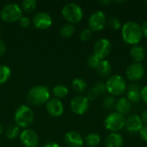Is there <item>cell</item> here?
<instances>
[{"label":"cell","instance_id":"obj_22","mask_svg":"<svg viewBox=\"0 0 147 147\" xmlns=\"http://www.w3.org/2000/svg\"><path fill=\"white\" fill-rule=\"evenodd\" d=\"M130 55L132 57V59L137 62V63H140L141 61H143L146 58V53L145 48L140 46V45H134L131 47L130 50Z\"/></svg>","mask_w":147,"mask_h":147},{"label":"cell","instance_id":"obj_15","mask_svg":"<svg viewBox=\"0 0 147 147\" xmlns=\"http://www.w3.org/2000/svg\"><path fill=\"white\" fill-rule=\"evenodd\" d=\"M46 109L52 117H59L64 113V105L59 99L52 98L46 103Z\"/></svg>","mask_w":147,"mask_h":147},{"label":"cell","instance_id":"obj_23","mask_svg":"<svg viewBox=\"0 0 147 147\" xmlns=\"http://www.w3.org/2000/svg\"><path fill=\"white\" fill-rule=\"evenodd\" d=\"M52 93L53 95L55 96V98L57 99H64L68 96L69 93V90L65 85L63 84H58L56 86H54L52 90Z\"/></svg>","mask_w":147,"mask_h":147},{"label":"cell","instance_id":"obj_16","mask_svg":"<svg viewBox=\"0 0 147 147\" xmlns=\"http://www.w3.org/2000/svg\"><path fill=\"white\" fill-rule=\"evenodd\" d=\"M65 143L68 147H82L84 140L82 135L76 131H70L65 134L64 137Z\"/></svg>","mask_w":147,"mask_h":147},{"label":"cell","instance_id":"obj_41","mask_svg":"<svg viewBox=\"0 0 147 147\" xmlns=\"http://www.w3.org/2000/svg\"><path fill=\"white\" fill-rule=\"evenodd\" d=\"M100 3H102V4H106V5H109V4H110L111 3V1L110 0H105V1H100L99 2Z\"/></svg>","mask_w":147,"mask_h":147},{"label":"cell","instance_id":"obj_5","mask_svg":"<svg viewBox=\"0 0 147 147\" xmlns=\"http://www.w3.org/2000/svg\"><path fill=\"white\" fill-rule=\"evenodd\" d=\"M22 16V10L19 4L9 3L3 5L0 10V18L5 22H16Z\"/></svg>","mask_w":147,"mask_h":147},{"label":"cell","instance_id":"obj_7","mask_svg":"<svg viewBox=\"0 0 147 147\" xmlns=\"http://www.w3.org/2000/svg\"><path fill=\"white\" fill-rule=\"evenodd\" d=\"M126 118L124 115L118 112H112L107 115L104 120L105 128L111 133H117L121 129L124 128Z\"/></svg>","mask_w":147,"mask_h":147},{"label":"cell","instance_id":"obj_29","mask_svg":"<svg viewBox=\"0 0 147 147\" xmlns=\"http://www.w3.org/2000/svg\"><path fill=\"white\" fill-rule=\"evenodd\" d=\"M20 135V128L17 126H9L5 131V136L8 140H15Z\"/></svg>","mask_w":147,"mask_h":147},{"label":"cell","instance_id":"obj_28","mask_svg":"<svg viewBox=\"0 0 147 147\" xmlns=\"http://www.w3.org/2000/svg\"><path fill=\"white\" fill-rule=\"evenodd\" d=\"M37 2L35 0H24L22 2L21 9L26 13H32L36 8Z\"/></svg>","mask_w":147,"mask_h":147},{"label":"cell","instance_id":"obj_13","mask_svg":"<svg viewBox=\"0 0 147 147\" xmlns=\"http://www.w3.org/2000/svg\"><path fill=\"white\" fill-rule=\"evenodd\" d=\"M20 141L25 147H37L39 145L38 134L30 128H26L20 133Z\"/></svg>","mask_w":147,"mask_h":147},{"label":"cell","instance_id":"obj_6","mask_svg":"<svg viewBox=\"0 0 147 147\" xmlns=\"http://www.w3.org/2000/svg\"><path fill=\"white\" fill-rule=\"evenodd\" d=\"M106 84L107 91L113 96H121L123 94L127 87L126 79L121 75H112L108 78Z\"/></svg>","mask_w":147,"mask_h":147},{"label":"cell","instance_id":"obj_14","mask_svg":"<svg viewBox=\"0 0 147 147\" xmlns=\"http://www.w3.org/2000/svg\"><path fill=\"white\" fill-rule=\"evenodd\" d=\"M144 123L141 120V117L138 115H132L126 118L124 129L130 134L139 133V131L142 128Z\"/></svg>","mask_w":147,"mask_h":147},{"label":"cell","instance_id":"obj_32","mask_svg":"<svg viewBox=\"0 0 147 147\" xmlns=\"http://www.w3.org/2000/svg\"><path fill=\"white\" fill-rule=\"evenodd\" d=\"M108 24H109V27L113 30H118L121 28V21L117 17H111L110 19H109Z\"/></svg>","mask_w":147,"mask_h":147},{"label":"cell","instance_id":"obj_38","mask_svg":"<svg viewBox=\"0 0 147 147\" xmlns=\"http://www.w3.org/2000/svg\"><path fill=\"white\" fill-rule=\"evenodd\" d=\"M141 29H142V33H143V35L146 36L147 38V21H145L142 25H141Z\"/></svg>","mask_w":147,"mask_h":147},{"label":"cell","instance_id":"obj_11","mask_svg":"<svg viewBox=\"0 0 147 147\" xmlns=\"http://www.w3.org/2000/svg\"><path fill=\"white\" fill-rule=\"evenodd\" d=\"M145 66L141 63L134 62L130 64L126 70V76L131 82H138L141 80L145 75Z\"/></svg>","mask_w":147,"mask_h":147},{"label":"cell","instance_id":"obj_10","mask_svg":"<svg viewBox=\"0 0 147 147\" xmlns=\"http://www.w3.org/2000/svg\"><path fill=\"white\" fill-rule=\"evenodd\" d=\"M70 107L74 114L81 115L88 111L90 107V101L86 96H76L71 99Z\"/></svg>","mask_w":147,"mask_h":147},{"label":"cell","instance_id":"obj_27","mask_svg":"<svg viewBox=\"0 0 147 147\" xmlns=\"http://www.w3.org/2000/svg\"><path fill=\"white\" fill-rule=\"evenodd\" d=\"M74 33H75V27L73 26V24H70V23L64 25L59 30L60 36L64 38H70L74 34Z\"/></svg>","mask_w":147,"mask_h":147},{"label":"cell","instance_id":"obj_37","mask_svg":"<svg viewBox=\"0 0 147 147\" xmlns=\"http://www.w3.org/2000/svg\"><path fill=\"white\" fill-rule=\"evenodd\" d=\"M6 53V45L3 41L2 39H0V58L3 57Z\"/></svg>","mask_w":147,"mask_h":147},{"label":"cell","instance_id":"obj_30","mask_svg":"<svg viewBox=\"0 0 147 147\" xmlns=\"http://www.w3.org/2000/svg\"><path fill=\"white\" fill-rule=\"evenodd\" d=\"M102 60V59H101L96 55L92 53L90 56H89V58L87 59V65L91 69H96V67L99 65V64L101 63Z\"/></svg>","mask_w":147,"mask_h":147},{"label":"cell","instance_id":"obj_3","mask_svg":"<svg viewBox=\"0 0 147 147\" xmlns=\"http://www.w3.org/2000/svg\"><path fill=\"white\" fill-rule=\"evenodd\" d=\"M34 120V111L28 105H20L16 109L14 114V121L16 123V126H17L19 128H28L29 126L33 124Z\"/></svg>","mask_w":147,"mask_h":147},{"label":"cell","instance_id":"obj_19","mask_svg":"<svg viewBox=\"0 0 147 147\" xmlns=\"http://www.w3.org/2000/svg\"><path fill=\"white\" fill-rule=\"evenodd\" d=\"M124 140L119 133H110L105 139V147H122Z\"/></svg>","mask_w":147,"mask_h":147},{"label":"cell","instance_id":"obj_35","mask_svg":"<svg viewBox=\"0 0 147 147\" xmlns=\"http://www.w3.org/2000/svg\"><path fill=\"white\" fill-rule=\"evenodd\" d=\"M139 135L140 139L147 142V125H144L142 128L139 131Z\"/></svg>","mask_w":147,"mask_h":147},{"label":"cell","instance_id":"obj_21","mask_svg":"<svg viewBox=\"0 0 147 147\" xmlns=\"http://www.w3.org/2000/svg\"><path fill=\"white\" fill-rule=\"evenodd\" d=\"M96 73L101 78H109L112 72V65L108 59H102L96 69Z\"/></svg>","mask_w":147,"mask_h":147},{"label":"cell","instance_id":"obj_18","mask_svg":"<svg viewBox=\"0 0 147 147\" xmlns=\"http://www.w3.org/2000/svg\"><path fill=\"white\" fill-rule=\"evenodd\" d=\"M107 92V87H106V84L103 82H97L96 83L93 87L88 91L87 94V98L88 100H96L100 95H103Z\"/></svg>","mask_w":147,"mask_h":147},{"label":"cell","instance_id":"obj_9","mask_svg":"<svg viewBox=\"0 0 147 147\" xmlns=\"http://www.w3.org/2000/svg\"><path fill=\"white\" fill-rule=\"evenodd\" d=\"M112 50V44L109 40L106 38H101L97 40L93 47V53L101 59H105Z\"/></svg>","mask_w":147,"mask_h":147},{"label":"cell","instance_id":"obj_34","mask_svg":"<svg viewBox=\"0 0 147 147\" xmlns=\"http://www.w3.org/2000/svg\"><path fill=\"white\" fill-rule=\"evenodd\" d=\"M31 22H32V21L28 16H22V18L19 20V24L24 28H28L31 25Z\"/></svg>","mask_w":147,"mask_h":147},{"label":"cell","instance_id":"obj_39","mask_svg":"<svg viewBox=\"0 0 147 147\" xmlns=\"http://www.w3.org/2000/svg\"><path fill=\"white\" fill-rule=\"evenodd\" d=\"M140 117H141V120H142L143 123L147 125V108L142 112V115H141Z\"/></svg>","mask_w":147,"mask_h":147},{"label":"cell","instance_id":"obj_2","mask_svg":"<svg viewBox=\"0 0 147 147\" xmlns=\"http://www.w3.org/2000/svg\"><path fill=\"white\" fill-rule=\"evenodd\" d=\"M50 100V91L45 85H35L27 94V101L33 106H41Z\"/></svg>","mask_w":147,"mask_h":147},{"label":"cell","instance_id":"obj_26","mask_svg":"<svg viewBox=\"0 0 147 147\" xmlns=\"http://www.w3.org/2000/svg\"><path fill=\"white\" fill-rule=\"evenodd\" d=\"M11 76V70L9 66L1 65H0V85L5 84Z\"/></svg>","mask_w":147,"mask_h":147},{"label":"cell","instance_id":"obj_43","mask_svg":"<svg viewBox=\"0 0 147 147\" xmlns=\"http://www.w3.org/2000/svg\"><path fill=\"white\" fill-rule=\"evenodd\" d=\"M0 34H1V28H0Z\"/></svg>","mask_w":147,"mask_h":147},{"label":"cell","instance_id":"obj_36","mask_svg":"<svg viewBox=\"0 0 147 147\" xmlns=\"http://www.w3.org/2000/svg\"><path fill=\"white\" fill-rule=\"evenodd\" d=\"M140 93H141V100H143L147 104V85L144 86L140 90Z\"/></svg>","mask_w":147,"mask_h":147},{"label":"cell","instance_id":"obj_31","mask_svg":"<svg viewBox=\"0 0 147 147\" xmlns=\"http://www.w3.org/2000/svg\"><path fill=\"white\" fill-rule=\"evenodd\" d=\"M115 103H116V100L115 98L109 95V96H107L104 99H103V102H102V106L105 109L109 110V109H112L114 107H115Z\"/></svg>","mask_w":147,"mask_h":147},{"label":"cell","instance_id":"obj_8","mask_svg":"<svg viewBox=\"0 0 147 147\" xmlns=\"http://www.w3.org/2000/svg\"><path fill=\"white\" fill-rule=\"evenodd\" d=\"M89 28L91 31L98 32L102 30L107 25V16L102 10H96L92 13L89 18Z\"/></svg>","mask_w":147,"mask_h":147},{"label":"cell","instance_id":"obj_25","mask_svg":"<svg viewBox=\"0 0 147 147\" xmlns=\"http://www.w3.org/2000/svg\"><path fill=\"white\" fill-rule=\"evenodd\" d=\"M84 142L86 143V145L90 147H96L97 146L100 142H101V137L99 134H88L85 139H84Z\"/></svg>","mask_w":147,"mask_h":147},{"label":"cell","instance_id":"obj_17","mask_svg":"<svg viewBox=\"0 0 147 147\" xmlns=\"http://www.w3.org/2000/svg\"><path fill=\"white\" fill-rule=\"evenodd\" d=\"M140 86L135 83H131L127 87V98L131 102L137 103L141 100V93H140Z\"/></svg>","mask_w":147,"mask_h":147},{"label":"cell","instance_id":"obj_40","mask_svg":"<svg viewBox=\"0 0 147 147\" xmlns=\"http://www.w3.org/2000/svg\"><path fill=\"white\" fill-rule=\"evenodd\" d=\"M42 147H60V146L55 142H48V143L45 144Z\"/></svg>","mask_w":147,"mask_h":147},{"label":"cell","instance_id":"obj_20","mask_svg":"<svg viewBox=\"0 0 147 147\" xmlns=\"http://www.w3.org/2000/svg\"><path fill=\"white\" fill-rule=\"evenodd\" d=\"M115 109L117 112L121 115H127L132 109V102L127 97H121L119 100L116 101Z\"/></svg>","mask_w":147,"mask_h":147},{"label":"cell","instance_id":"obj_44","mask_svg":"<svg viewBox=\"0 0 147 147\" xmlns=\"http://www.w3.org/2000/svg\"><path fill=\"white\" fill-rule=\"evenodd\" d=\"M146 48H147V42H146Z\"/></svg>","mask_w":147,"mask_h":147},{"label":"cell","instance_id":"obj_1","mask_svg":"<svg viewBox=\"0 0 147 147\" xmlns=\"http://www.w3.org/2000/svg\"><path fill=\"white\" fill-rule=\"evenodd\" d=\"M121 35L123 40L129 45H138L143 38L141 26L133 21L127 22L121 27Z\"/></svg>","mask_w":147,"mask_h":147},{"label":"cell","instance_id":"obj_4","mask_svg":"<svg viewBox=\"0 0 147 147\" xmlns=\"http://www.w3.org/2000/svg\"><path fill=\"white\" fill-rule=\"evenodd\" d=\"M64 19L70 24L79 22L84 17L82 7L76 3H68L64 5L61 10Z\"/></svg>","mask_w":147,"mask_h":147},{"label":"cell","instance_id":"obj_12","mask_svg":"<svg viewBox=\"0 0 147 147\" xmlns=\"http://www.w3.org/2000/svg\"><path fill=\"white\" fill-rule=\"evenodd\" d=\"M32 23L37 29H47L53 24V18L47 12H37L32 19Z\"/></svg>","mask_w":147,"mask_h":147},{"label":"cell","instance_id":"obj_24","mask_svg":"<svg viewBox=\"0 0 147 147\" xmlns=\"http://www.w3.org/2000/svg\"><path fill=\"white\" fill-rule=\"evenodd\" d=\"M72 89L75 92L77 93H84L87 88V84H86V81L81 78H76L73 79L72 81Z\"/></svg>","mask_w":147,"mask_h":147},{"label":"cell","instance_id":"obj_42","mask_svg":"<svg viewBox=\"0 0 147 147\" xmlns=\"http://www.w3.org/2000/svg\"><path fill=\"white\" fill-rule=\"evenodd\" d=\"M3 132V125H2V123L0 122V134H2Z\"/></svg>","mask_w":147,"mask_h":147},{"label":"cell","instance_id":"obj_33","mask_svg":"<svg viewBox=\"0 0 147 147\" xmlns=\"http://www.w3.org/2000/svg\"><path fill=\"white\" fill-rule=\"evenodd\" d=\"M92 36V31L90 28H84L81 31L79 37L81 39V40L83 41H88L91 39Z\"/></svg>","mask_w":147,"mask_h":147}]
</instances>
